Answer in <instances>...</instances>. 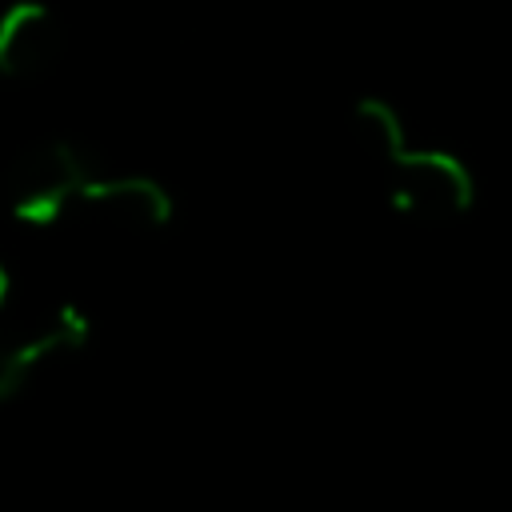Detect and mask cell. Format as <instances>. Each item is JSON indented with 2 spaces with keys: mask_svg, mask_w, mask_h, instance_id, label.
<instances>
[{
  "mask_svg": "<svg viewBox=\"0 0 512 512\" xmlns=\"http://www.w3.org/2000/svg\"><path fill=\"white\" fill-rule=\"evenodd\" d=\"M92 172L96 164L84 148L68 140H40L24 148L4 176L8 212L28 228H48L76 208Z\"/></svg>",
  "mask_w": 512,
  "mask_h": 512,
  "instance_id": "obj_1",
  "label": "cell"
},
{
  "mask_svg": "<svg viewBox=\"0 0 512 512\" xmlns=\"http://www.w3.org/2000/svg\"><path fill=\"white\" fill-rule=\"evenodd\" d=\"M388 172V200L396 212L444 224L472 208L476 180L468 164L444 148H416L412 140L384 160Z\"/></svg>",
  "mask_w": 512,
  "mask_h": 512,
  "instance_id": "obj_2",
  "label": "cell"
},
{
  "mask_svg": "<svg viewBox=\"0 0 512 512\" xmlns=\"http://www.w3.org/2000/svg\"><path fill=\"white\" fill-rule=\"evenodd\" d=\"M88 336H92V320L76 304H56L32 324L0 328V404L20 396L44 364L80 352Z\"/></svg>",
  "mask_w": 512,
  "mask_h": 512,
  "instance_id": "obj_3",
  "label": "cell"
},
{
  "mask_svg": "<svg viewBox=\"0 0 512 512\" xmlns=\"http://www.w3.org/2000/svg\"><path fill=\"white\" fill-rule=\"evenodd\" d=\"M64 48L60 20L40 0H16L0 12V72L12 80H32L56 64Z\"/></svg>",
  "mask_w": 512,
  "mask_h": 512,
  "instance_id": "obj_4",
  "label": "cell"
},
{
  "mask_svg": "<svg viewBox=\"0 0 512 512\" xmlns=\"http://www.w3.org/2000/svg\"><path fill=\"white\" fill-rule=\"evenodd\" d=\"M76 208L100 212L136 232H156L172 220V196L164 184H156L152 176H112L100 168L88 176Z\"/></svg>",
  "mask_w": 512,
  "mask_h": 512,
  "instance_id": "obj_5",
  "label": "cell"
},
{
  "mask_svg": "<svg viewBox=\"0 0 512 512\" xmlns=\"http://www.w3.org/2000/svg\"><path fill=\"white\" fill-rule=\"evenodd\" d=\"M352 132L368 148V156H376L380 164L408 144V132H404L400 112L388 100H376V96H368V100H360L352 108Z\"/></svg>",
  "mask_w": 512,
  "mask_h": 512,
  "instance_id": "obj_6",
  "label": "cell"
},
{
  "mask_svg": "<svg viewBox=\"0 0 512 512\" xmlns=\"http://www.w3.org/2000/svg\"><path fill=\"white\" fill-rule=\"evenodd\" d=\"M8 300H12V272L0 264V312L8 308Z\"/></svg>",
  "mask_w": 512,
  "mask_h": 512,
  "instance_id": "obj_7",
  "label": "cell"
}]
</instances>
